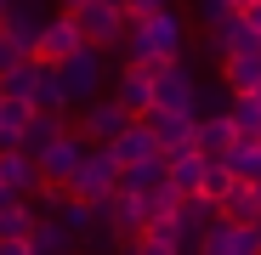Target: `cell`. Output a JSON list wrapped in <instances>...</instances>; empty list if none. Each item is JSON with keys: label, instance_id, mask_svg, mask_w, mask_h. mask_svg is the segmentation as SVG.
I'll return each instance as SVG.
<instances>
[{"label": "cell", "instance_id": "277c9868", "mask_svg": "<svg viewBox=\"0 0 261 255\" xmlns=\"http://www.w3.org/2000/svg\"><path fill=\"white\" fill-rule=\"evenodd\" d=\"M74 23L85 34V46L114 51L125 40V6H114V0H85V6H74Z\"/></svg>", "mask_w": 261, "mask_h": 255}, {"label": "cell", "instance_id": "7c38bea8", "mask_svg": "<svg viewBox=\"0 0 261 255\" xmlns=\"http://www.w3.org/2000/svg\"><path fill=\"white\" fill-rule=\"evenodd\" d=\"M165 182H170V153H148V159H137V164L119 170V187H137V193H153Z\"/></svg>", "mask_w": 261, "mask_h": 255}, {"label": "cell", "instance_id": "ffe728a7", "mask_svg": "<svg viewBox=\"0 0 261 255\" xmlns=\"http://www.w3.org/2000/svg\"><path fill=\"white\" fill-rule=\"evenodd\" d=\"M199 249H204V255H239V221H233V216H216V221L199 233Z\"/></svg>", "mask_w": 261, "mask_h": 255}, {"label": "cell", "instance_id": "1f68e13d", "mask_svg": "<svg viewBox=\"0 0 261 255\" xmlns=\"http://www.w3.org/2000/svg\"><path fill=\"white\" fill-rule=\"evenodd\" d=\"M74 6H85V0H63V12H74Z\"/></svg>", "mask_w": 261, "mask_h": 255}, {"label": "cell", "instance_id": "44dd1931", "mask_svg": "<svg viewBox=\"0 0 261 255\" xmlns=\"http://www.w3.org/2000/svg\"><path fill=\"white\" fill-rule=\"evenodd\" d=\"M29 244H34L40 255H57V249H74L80 238H74V233H68L57 216H40V221H34V233H29Z\"/></svg>", "mask_w": 261, "mask_h": 255}, {"label": "cell", "instance_id": "4dcf8cb0", "mask_svg": "<svg viewBox=\"0 0 261 255\" xmlns=\"http://www.w3.org/2000/svg\"><path fill=\"white\" fill-rule=\"evenodd\" d=\"M244 17H250V23L261 29V0H250V6H244Z\"/></svg>", "mask_w": 261, "mask_h": 255}, {"label": "cell", "instance_id": "30bf717a", "mask_svg": "<svg viewBox=\"0 0 261 255\" xmlns=\"http://www.w3.org/2000/svg\"><path fill=\"white\" fill-rule=\"evenodd\" d=\"M108 148H114V159H119V170H125V164H137V159L159 153V136H153V125H148V119H130Z\"/></svg>", "mask_w": 261, "mask_h": 255}, {"label": "cell", "instance_id": "603a6c76", "mask_svg": "<svg viewBox=\"0 0 261 255\" xmlns=\"http://www.w3.org/2000/svg\"><path fill=\"white\" fill-rule=\"evenodd\" d=\"M227 164H233V176H244V182H255L261 176V136H239L227 153H222Z\"/></svg>", "mask_w": 261, "mask_h": 255}, {"label": "cell", "instance_id": "52a82bcc", "mask_svg": "<svg viewBox=\"0 0 261 255\" xmlns=\"http://www.w3.org/2000/svg\"><path fill=\"white\" fill-rule=\"evenodd\" d=\"M85 142L80 131H63L57 142H46L34 159H40V182H74V170H80V159H85Z\"/></svg>", "mask_w": 261, "mask_h": 255}, {"label": "cell", "instance_id": "f1b7e54d", "mask_svg": "<svg viewBox=\"0 0 261 255\" xmlns=\"http://www.w3.org/2000/svg\"><path fill=\"white\" fill-rule=\"evenodd\" d=\"M239 6H233V0H193V17L204 23V29H216V23H227Z\"/></svg>", "mask_w": 261, "mask_h": 255}, {"label": "cell", "instance_id": "7a4b0ae2", "mask_svg": "<svg viewBox=\"0 0 261 255\" xmlns=\"http://www.w3.org/2000/svg\"><path fill=\"white\" fill-rule=\"evenodd\" d=\"M57 74H63V91H68L74 108H80V102H91V97L102 91V79H108V57H102V46H80L74 57L57 63Z\"/></svg>", "mask_w": 261, "mask_h": 255}, {"label": "cell", "instance_id": "d4e9b609", "mask_svg": "<svg viewBox=\"0 0 261 255\" xmlns=\"http://www.w3.org/2000/svg\"><path fill=\"white\" fill-rule=\"evenodd\" d=\"M57 221H63L74 238H85V233L97 227V204H91V199H80V193H68V204L57 210Z\"/></svg>", "mask_w": 261, "mask_h": 255}, {"label": "cell", "instance_id": "6da1fadb", "mask_svg": "<svg viewBox=\"0 0 261 255\" xmlns=\"http://www.w3.org/2000/svg\"><path fill=\"white\" fill-rule=\"evenodd\" d=\"M125 63H159V57H182L188 51V17L176 6H159L148 17H125Z\"/></svg>", "mask_w": 261, "mask_h": 255}, {"label": "cell", "instance_id": "8fae6325", "mask_svg": "<svg viewBox=\"0 0 261 255\" xmlns=\"http://www.w3.org/2000/svg\"><path fill=\"white\" fill-rule=\"evenodd\" d=\"M0 182L17 187V193H34L40 187V159L29 148H0Z\"/></svg>", "mask_w": 261, "mask_h": 255}, {"label": "cell", "instance_id": "d6986e66", "mask_svg": "<svg viewBox=\"0 0 261 255\" xmlns=\"http://www.w3.org/2000/svg\"><path fill=\"white\" fill-rule=\"evenodd\" d=\"M34 108H51V114H68V108H74V97L63 91L57 63H46V68H40V79H34Z\"/></svg>", "mask_w": 261, "mask_h": 255}, {"label": "cell", "instance_id": "3957f363", "mask_svg": "<svg viewBox=\"0 0 261 255\" xmlns=\"http://www.w3.org/2000/svg\"><path fill=\"white\" fill-rule=\"evenodd\" d=\"M68 187H74L80 199H91V204H97V199H108V193L119 187V159H114V148H108V142H91Z\"/></svg>", "mask_w": 261, "mask_h": 255}, {"label": "cell", "instance_id": "9c48e42d", "mask_svg": "<svg viewBox=\"0 0 261 255\" xmlns=\"http://www.w3.org/2000/svg\"><path fill=\"white\" fill-rule=\"evenodd\" d=\"M80 46H85V34H80L74 12H57V17H46V29H40V40H34V57L63 63V57H74Z\"/></svg>", "mask_w": 261, "mask_h": 255}, {"label": "cell", "instance_id": "8992f818", "mask_svg": "<svg viewBox=\"0 0 261 255\" xmlns=\"http://www.w3.org/2000/svg\"><path fill=\"white\" fill-rule=\"evenodd\" d=\"M125 125H130V114L119 108V97H102V91H97L91 102H80V125H74V131H80L85 142H114Z\"/></svg>", "mask_w": 261, "mask_h": 255}, {"label": "cell", "instance_id": "484cf974", "mask_svg": "<svg viewBox=\"0 0 261 255\" xmlns=\"http://www.w3.org/2000/svg\"><path fill=\"white\" fill-rule=\"evenodd\" d=\"M68 193H74L68 182H40L34 187V210H40V216H57V210L68 204Z\"/></svg>", "mask_w": 261, "mask_h": 255}, {"label": "cell", "instance_id": "4fadbf2b", "mask_svg": "<svg viewBox=\"0 0 261 255\" xmlns=\"http://www.w3.org/2000/svg\"><path fill=\"white\" fill-rule=\"evenodd\" d=\"M233 142H239V131H233V114H227V108H216V114H199V148H204L210 159H222Z\"/></svg>", "mask_w": 261, "mask_h": 255}, {"label": "cell", "instance_id": "f546056e", "mask_svg": "<svg viewBox=\"0 0 261 255\" xmlns=\"http://www.w3.org/2000/svg\"><path fill=\"white\" fill-rule=\"evenodd\" d=\"M159 6H170V0H125V17H148V12H159Z\"/></svg>", "mask_w": 261, "mask_h": 255}, {"label": "cell", "instance_id": "9a60e30c", "mask_svg": "<svg viewBox=\"0 0 261 255\" xmlns=\"http://www.w3.org/2000/svg\"><path fill=\"white\" fill-rule=\"evenodd\" d=\"M0 29H6V34H17L23 46L34 51L40 29H46V12H40V0H17V6H6V17H0Z\"/></svg>", "mask_w": 261, "mask_h": 255}, {"label": "cell", "instance_id": "2e32d148", "mask_svg": "<svg viewBox=\"0 0 261 255\" xmlns=\"http://www.w3.org/2000/svg\"><path fill=\"white\" fill-rule=\"evenodd\" d=\"M222 79H227V91H261V51L222 57Z\"/></svg>", "mask_w": 261, "mask_h": 255}, {"label": "cell", "instance_id": "5bb4252c", "mask_svg": "<svg viewBox=\"0 0 261 255\" xmlns=\"http://www.w3.org/2000/svg\"><path fill=\"white\" fill-rule=\"evenodd\" d=\"M204 164H210V153L199 142L182 148V153H170V182H176V193H199L204 187Z\"/></svg>", "mask_w": 261, "mask_h": 255}, {"label": "cell", "instance_id": "5b68a950", "mask_svg": "<svg viewBox=\"0 0 261 255\" xmlns=\"http://www.w3.org/2000/svg\"><path fill=\"white\" fill-rule=\"evenodd\" d=\"M114 97L130 119H148L153 102H159V85H153V63H125L119 79H114Z\"/></svg>", "mask_w": 261, "mask_h": 255}, {"label": "cell", "instance_id": "d6a6232c", "mask_svg": "<svg viewBox=\"0 0 261 255\" xmlns=\"http://www.w3.org/2000/svg\"><path fill=\"white\" fill-rule=\"evenodd\" d=\"M233 6H239V12H244V6H250V0H233Z\"/></svg>", "mask_w": 261, "mask_h": 255}, {"label": "cell", "instance_id": "7402d4cb", "mask_svg": "<svg viewBox=\"0 0 261 255\" xmlns=\"http://www.w3.org/2000/svg\"><path fill=\"white\" fill-rule=\"evenodd\" d=\"M227 114H233V131L239 136H261V91H233Z\"/></svg>", "mask_w": 261, "mask_h": 255}, {"label": "cell", "instance_id": "ac0fdd59", "mask_svg": "<svg viewBox=\"0 0 261 255\" xmlns=\"http://www.w3.org/2000/svg\"><path fill=\"white\" fill-rule=\"evenodd\" d=\"M63 131H68V125H63V114H51V108H34V114H29V125H23V148H29V153H40L46 142H57Z\"/></svg>", "mask_w": 261, "mask_h": 255}, {"label": "cell", "instance_id": "ba28073f", "mask_svg": "<svg viewBox=\"0 0 261 255\" xmlns=\"http://www.w3.org/2000/svg\"><path fill=\"white\" fill-rule=\"evenodd\" d=\"M148 125H153V136H159V153H182V148L199 142V114L193 108H153Z\"/></svg>", "mask_w": 261, "mask_h": 255}, {"label": "cell", "instance_id": "e0dca14e", "mask_svg": "<svg viewBox=\"0 0 261 255\" xmlns=\"http://www.w3.org/2000/svg\"><path fill=\"white\" fill-rule=\"evenodd\" d=\"M222 216H233V221H261V193H255V182H233L227 193H222Z\"/></svg>", "mask_w": 261, "mask_h": 255}, {"label": "cell", "instance_id": "83f0119b", "mask_svg": "<svg viewBox=\"0 0 261 255\" xmlns=\"http://www.w3.org/2000/svg\"><path fill=\"white\" fill-rule=\"evenodd\" d=\"M29 57H34V51L23 46V40L0 29V74H12V68H17V63H29Z\"/></svg>", "mask_w": 261, "mask_h": 255}, {"label": "cell", "instance_id": "4316f807", "mask_svg": "<svg viewBox=\"0 0 261 255\" xmlns=\"http://www.w3.org/2000/svg\"><path fill=\"white\" fill-rule=\"evenodd\" d=\"M233 182H239V176H233V164H227V159H210V164H204V187H199V193L222 199V193H227Z\"/></svg>", "mask_w": 261, "mask_h": 255}, {"label": "cell", "instance_id": "836d02e7", "mask_svg": "<svg viewBox=\"0 0 261 255\" xmlns=\"http://www.w3.org/2000/svg\"><path fill=\"white\" fill-rule=\"evenodd\" d=\"M255 193H261V176H255Z\"/></svg>", "mask_w": 261, "mask_h": 255}, {"label": "cell", "instance_id": "cb8c5ba5", "mask_svg": "<svg viewBox=\"0 0 261 255\" xmlns=\"http://www.w3.org/2000/svg\"><path fill=\"white\" fill-rule=\"evenodd\" d=\"M34 221H40V210H34L29 199H12L6 210H0V238H29Z\"/></svg>", "mask_w": 261, "mask_h": 255}]
</instances>
